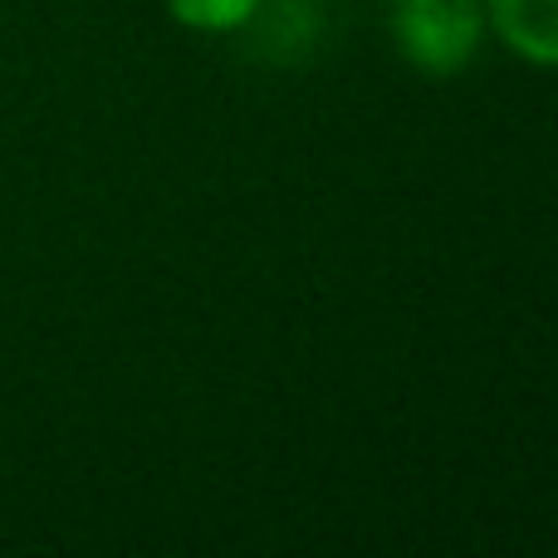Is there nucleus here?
<instances>
[{
  "mask_svg": "<svg viewBox=\"0 0 558 558\" xmlns=\"http://www.w3.org/2000/svg\"><path fill=\"white\" fill-rule=\"evenodd\" d=\"M490 20L485 0H397L392 45L422 74H461L481 54Z\"/></svg>",
  "mask_w": 558,
  "mask_h": 558,
  "instance_id": "obj_1",
  "label": "nucleus"
},
{
  "mask_svg": "<svg viewBox=\"0 0 558 558\" xmlns=\"http://www.w3.org/2000/svg\"><path fill=\"white\" fill-rule=\"evenodd\" d=\"M490 35L534 69H558V0H485Z\"/></svg>",
  "mask_w": 558,
  "mask_h": 558,
  "instance_id": "obj_2",
  "label": "nucleus"
},
{
  "mask_svg": "<svg viewBox=\"0 0 558 558\" xmlns=\"http://www.w3.org/2000/svg\"><path fill=\"white\" fill-rule=\"evenodd\" d=\"M265 10V0H167V15L196 35H235Z\"/></svg>",
  "mask_w": 558,
  "mask_h": 558,
  "instance_id": "obj_3",
  "label": "nucleus"
}]
</instances>
